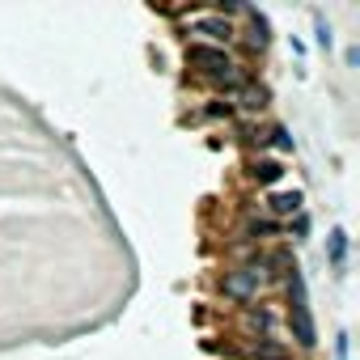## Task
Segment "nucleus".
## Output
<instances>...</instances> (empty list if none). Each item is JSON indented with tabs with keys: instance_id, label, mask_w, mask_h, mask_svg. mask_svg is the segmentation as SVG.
I'll list each match as a JSON object with an SVG mask.
<instances>
[{
	"instance_id": "1",
	"label": "nucleus",
	"mask_w": 360,
	"mask_h": 360,
	"mask_svg": "<svg viewBox=\"0 0 360 360\" xmlns=\"http://www.w3.org/2000/svg\"><path fill=\"white\" fill-rule=\"evenodd\" d=\"M288 301H292V335L301 347H314L318 343V330H314V318H309V301H305V280L297 267H288Z\"/></svg>"
},
{
	"instance_id": "2",
	"label": "nucleus",
	"mask_w": 360,
	"mask_h": 360,
	"mask_svg": "<svg viewBox=\"0 0 360 360\" xmlns=\"http://www.w3.org/2000/svg\"><path fill=\"white\" fill-rule=\"evenodd\" d=\"M191 64L208 77H217L221 85H233L238 81V64L221 51V47H191Z\"/></svg>"
},
{
	"instance_id": "3",
	"label": "nucleus",
	"mask_w": 360,
	"mask_h": 360,
	"mask_svg": "<svg viewBox=\"0 0 360 360\" xmlns=\"http://www.w3.org/2000/svg\"><path fill=\"white\" fill-rule=\"evenodd\" d=\"M259 284H263V271L259 267H238V271H225V280H221L225 297H233V301H255L259 297Z\"/></svg>"
},
{
	"instance_id": "4",
	"label": "nucleus",
	"mask_w": 360,
	"mask_h": 360,
	"mask_svg": "<svg viewBox=\"0 0 360 360\" xmlns=\"http://www.w3.org/2000/svg\"><path fill=\"white\" fill-rule=\"evenodd\" d=\"M267 204H271L276 217H292V212H301V191H280V195H271Z\"/></svg>"
},
{
	"instance_id": "5",
	"label": "nucleus",
	"mask_w": 360,
	"mask_h": 360,
	"mask_svg": "<svg viewBox=\"0 0 360 360\" xmlns=\"http://www.w3.org/2000/svg\"><path fill=\"white\" fill-rule=\"evenodd\" d=\"M195 34H208V39L225 43L233 30H229V22H221V18H200V22H195Z\"/></svg>"
},
{
	"instance_id": "6",
	"label": "nucleus",
	"mask_w": 360,
	"mask_h": 360,
	"mask_svg": "<svg viewBox=\"0 0 360 360\" xmlns=\"http://www.w3.org/2000/svg\"><path fill=\"white\" fill-rule=\"evenodd\" d=\"M250 174H255V183H276L284 169H280V161H267V157H263V161L250 165Z\"/></svg>"
},
{
	"instance_id": "7",
	"label": "nucleus",
	"mask_w": 360,
	"mask_h": 360,
	"mask_svg": "<svg viewBox=\"0 0 360 360\" xmlns=\"http://www.w3.org/2000/svg\"><path fill=\"white\" fill-rule=\"evenodd\" d=\"M330 263H335V267L347 263V233H343V229H330Z\"/></svg>"
},
{
	"instance_id": "8",
	"label": "nucleus",
	"mask_w": 360,
	"mask_h": 360,
	"mask_svg": "<svg viewBox=\"0 0 360 360\" xmlns=\"http://www.w3.org/2000/svg\"><path fill=\"white\" fill-rule=\"evenodd\" d=\"M242 106H246V110H263V106H267V89H263V85H246V89H242Z\"/></svg>"
},
{
	"instance_id": "9",
	"label": "nucleus",
	"mask_w": 360,
	"mask_h": 360,
	"mask_svg": "<svg viewBox=\"0 0 360 360\" xmlns=\"http://www.w3.org/2000/svg\"><path fill=\"white\" fill-rule=\"evenodd\" d=\"M250 43H255V47H267V18H259V13H255V34H250Z\"/></svg>"
},
{
	"instance_id": "10",
	"label": "nucleus",
	"mask_w": 360,
	"mask_h": 360,
	"mask_svg": "<svg viewBox=\"0 0 360 360\" xmlns=\"http://www.w3.org/2000/svg\"><path fill=\"white\" fill-rule=\"evenodd\" d=\"M271 140H276V148H284V153L292 148V136H288L284 127H276V131H271Z\"/></svg>"
},
{
	"instance_id": "11",
	"label": "nucleus",
	"mask_w": 360,
	"mask_h": 360,
	"mask_svg": "<svg viewBox=\"0 0 360 360\" xmlns=\"http://www.w3.org/2000/svg\"><path fill=\"white\" fill-rule=\"evenodd\" d=\"M318 47H330V26L326 22H318Z\"/></svg>"
},
{
	"instance_id": "12",
	"label": "nucleus",
	"mask_w": 360,
	"mask_h": 360,
	"mask_svg": "<svg viewBox=\"0 0 360 360\" xmlns=\"http://www.w3.org/2000/svg\"><path fill=\"white\" fill-rule=\"evenodd\" d=\"M335 352H339V360H347V335H339V339H335Z\"/></svg>"
}]
</instances>
